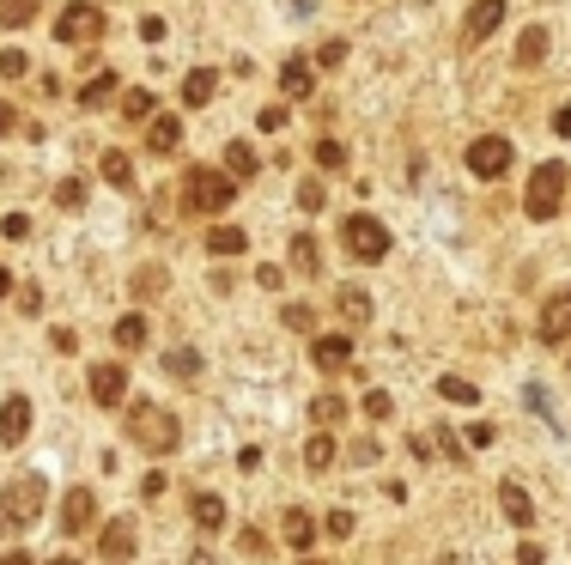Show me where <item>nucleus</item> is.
I'll list each match as a JSON object with an SVG mask.
<instances>
[{
	"label": "nucleus",
	"mask_w": 571,
	"mask_h": 565,
	"mask_svg": "<svg viewBox=\"0 0 571 565\" xmlns=\"http://www.w3.org/2000/svg\"><path fill=\"white\" fill-rule=\"evenodd\" d=\"M55 37L61 43H92V37H104V13L92 7V0H73V7H61V19H55Z\"/></svg>",
	"instance_id": "obj_6"
},
{
	"label": "nucleus",
	"mask_w": 571,
	"mask_h": 565,
	"mask_svg": "<svg viewBox=\"0 0 571 565\" xmlns=\"http://www.w3.org/2000/svg\"><path fill=\"white\" fill-rule=\"evenodd\" d=\"M280 322H286L292 335H310V329H316V310H310V304H286V316H280Z\"/></svg>",
	"instance_id": "obj_35"
},
{
	"label": "nucleus",
	"mask_w": 571,
	"mask_h": 565,
	"mask_svg": "<svg viewBox=\"0 0 571 565\" xmlns=\"http://www.w3.org/2000/svg\"><path fill=\"white\" fill-rule=\"evenodd\" d=\"M43 13V0H0V31H19Z\"/></svg>",
	"instance_id": "obj_22"
},
{
	"label": "nucleus",
	"mask_w": 571,
	"mask_h": 565,
	"mask_svg": "<svg viewBox=\"0 0 571 565\" xmlns=\"http://www.w3.org/2000/svg\"><path fill=\"white\" fill-rule=\"evenodd\" d=\"M316 165H322V171H341V165H347V146H341V140H316Z\"/></svg>",
	"instance_id": "obj_36"
},
{
	"label": "nucleus",
	"mask_w": 571,
	"mask_h": 565,
	"mask_svg": "<svg viewBox=\"0 0 571 565\" xmlns=\"http://www.w3.org/2000/svg\"><path fill=\"white\" fill-rule=\"evenodd\" d=\"M468 171H474V177H486V183H493V177H505V171H511V140H499V134H480V140L468 146Z\"/></svg>",
	"instance_id": "obj_7"
},
{
	"label": "nucleus",
	"mask_w": 571,
	"mask_h": 565,
	"mask_svg": "<svg viewBox=\"0 0 571 565\" xmlns=\"http://www.w3.org/2000/svg\"><path fill=\"white\" fill-rule=\"evenodd\" d=\"M298 565H322V559H298Z\"/></svg>",
	"instance_id": "obj_53"
},
{
	"label": "nucleus",
	"mask_w": 571,
	"mask_h": 565,
	"mask_svg": "<svg viewBox=\"0 0 571 565\" xmlns=\"http://www.w3.org/2000/svg\"><path fill=\"white\" fill-rule=\"evenodd\" d=\"M316 61H322V67H341V61H347V43H341V37H329V43L316 49Z\"/></svg>",
	"instance_id": "obj_39"
},
{
	"label": "nucleus",
	"mask_w": 571,
	"mask_h": 565,
	"mask_svg": "<svg viewBox=\"0 0 571 565\" xmlns=\"http://www.w3.org/2000/svg\"><path fill=\"white\" fill-rule=\"evenodd\" d=\"M0 231H7L13 244H25V237H31V219H25V213H7V219H0Z\"/></svg>",
	"instance_id": "obj_40"
},
{
	"label": "nucleus",
	"mask_w": 571,
	"mask_h": 565,
	"mask_svg": "<svg viewBox=\"0 0 571 565\" xmlns=\"http://www.w3.org/2000/svg\"><path fill=\"white\" fill-rule=\"evenodd\" d=\"M92 517H98L92 487H73V493L61 499V529H67V535H86V529H92Z\"/></svg>",
	"instance_id": "obj_11"
},
{
	"label": "nucleus",
	"mask_w": 571,
	"mask_h": 565,
	"mask_svg": "<svg viewBox=\"0 0 571 565\" xmlns=\"http://www.w3.org/2000/svg\"><path fill=\"white\" fill-rule=\"evenodd\" d=\"M55 201H61V207H79V201H86V183H79V177H67V183L55 189Z\"/></svg>",
	"instance_id": "obj_41"
},
{
	"label": "nucleus",
	"mask_w": 571,
	"mask_h": 565,
	"mask_svg": "<svg viewBox=\"0 0 571 565\" xmlns=\"http://www.w3.org/2000/svg\"><path fill=\"white\" fill-rule=\"evenodd\" d=\"M565 165H535V177H529V195H523V213L529 219H553L559 207H565Z\"/></svg>",
	"instance_id": "obj_4"
},
{
	"label": "nucleus",
	"mask_w": 571,
	"mask_h": 565,
	"mask_svg": "<svg viewBox=\"0 0 571 565\" xmlns=\"http://www.w3.org/2000/svg\"><path fill=\"white\" fill-rule=\"evenodd\" d=\"M128 438L146 450V456H171L183 444V426L165 414V408H152V401H140V408L128 414Z\"/></svg>",
	"instance_id": "obj_2"
},
{
	"label": "nucleus",
	"mask_w": 571,
	"mask_h": 565,
	"mask_svg": "<svg viewBox=\"0 0 571 565\" xmlns=\"http://www.w3.org/2000/svg\"><path fill=\"white\" fill-rule=\"evenodd\" d=\"M292 268H298V274H316V268H322V250H316V237H310V231L292 237Z\"/></svg>",
	"instance_id": "obj_24"
},
{
	"label": "nucleus",
	"mask_w": 571,
	"mask_h": 565,
	"mask_svg": "<svg viewBox=\"0 0 571 565\" xmlns=\"http://www.w3.org/2000/svg\"><path fill=\"white\" fill-rule=\"evenodd\" d=\"M146 335H152V329H146V316H140V310L116 322V347H122V353H140V347H146Z\"/></svg>",
	"instance_id": "obj_23"
},
{
	"label": "nucleus",
	"mask_w": 571,
	"mask_h": 565,
	"mask_svg": "<svg viewBox=\"0 0 571 565\" xmlns=\"http://www.w3.org/2000/svg\"><path fill=\"white\" fill-rule=\"evenodd\" d=\"M438 565H462V559H456V553H450V559H438Z\"/></svg>",
	"instance_id": "obj_52"
},
{
	"label": "nucleus",
	"mask_w": 571,
	"mask_h": 565,
	"mask_svg": "<svg viewBox=\"0 0 571 565\" xmlns=\"http://www.w3.org/2000/svg\"><path fill=\"white\" fill-rule=\"evenodd\" d=\"M104 183L134 189V158H128V152H104Z\"/></svg>",
	"instance_id": "obj_27"
},
{
	"label": "nucleus",
	"mask_w": 571,
	"mask_h": 565,
	"mask_svg": "<svg viewBox=\"0 0 571 565\" xmlns=\"http://www.w3.org/2000/svg\"><path fill=\"white\" fill-rule=\"evenodd\" d=\"M280 86H286V98H310V92H316V79H310V61H304V55H292V61L280 67Z\"/></svg>",
	"instance_id": "obj_18"
},
{
	"label": "nucleus",
	"mask_w": 571,
	"mask_h": 565,
	"mask_svg": "<svg viewBox=\"0 0 571 565\" xmlns=\"http://www.w3.org/2000/svg\"><path fill=\"white\" fill-rule=\"evenodd\" d=\"M225 171H231L237 183H243V177H256V171H262L256 146H250V140H231V146H225Z\"/></svg>",
	"instance_id": "obj_17"
},
{
	"label": "nucleus",
	"mask_w": 571,
	"mask_h": 565,
	"mask_svg": "<svg viewBox=\"0 0 571 565\" xmlns=\"http://www.w3.org/2000/svg\"><path fill=\"white\" fill-rule=\"evenodd\" d=\"M49 565H79V559H73V553H61V559H49Z\"/></svg>",
	"instance_id": "obj_51"
},
{
	"label": "nucleus",
	"mask_w": 571,
	"mask_h": 565,
	"mask_svg": "<svg viewBox=\"0 0 571 565\" xmlns=\"http://www.w3.org/2000/svg\"><path fill=\"white\" fill-rule=\"evenodd\" d=\"M122 395H128V371L122 365H92V401L98 408H122Z\"/></svg>",
	"instance_id": "obj_10"
},
{
	"label": "nucleus",
	"mask_w": 571,
	"mask_h": 565,
	"mask_svg": "<svg viewBox=\"0 0 571 565\" xmlns=\"http://www.w3.org/2000/svg\"><path fill=\"white\" fill-rule=\"evenodd\" d=\"M231 195H237V177H225V171H189V183H183L189 213H225Z\"/></svg>",
	"instance_id": "obj_3"
},
{
	"label": "nucleus",
	"mask_w": 571,
	"mask_h": 565,
	"mask_svg": "<svg viewBox=\"0 0 571 565\" xmlns=\"http://www.w3.org/2000/svg\"><path fill=\"white\" fill-rule=\"evenodd\" d=\"M122 116H128V122H152V116H158L152 92H146V86H140V92H122Z\"/></svg>",
	"instance_id": "obj_29"
},
{
	"label": "nucleus",
	"mask_w": 571,
	"mask_h": 565,
	"mask_svg": "<svg viewBox=\"0 0 571 565\" xmlns=\"http://www.w3.org/2000/svg\"><path fill=\"white\" fill-rule=\"evenodd\" d=\"M134 292H165V274H158V268H140V274H134Z\"/></svg>",
	"instance_id": "obj_43"
},
{
	"label": "nucleus",
	"mask_w": 571,
	"mask_h": 565,
	"mask_svg": "<svg viewBox=\"0 0 571 565\" xmlns=\"http://www.w3.org/2000/svg\"><path fill=\"white\" fill-rule=\"evenodd\" d=\"M213 92H219V73H213V67H195V73L183 79V104H189V110L213 104Z\"/></svg>",
	"instance_id": "obj_16"
},
{
	"label": "nucleus",
	"mask_w": 571,
	"mask_h": 565,
	"mask_svg": "<svg viewBox=\"0 0 571 565\" xmlns=\"http://www.w3.org/2000/svg\"><path fill=\"white\" fill-rule=\"evenodd\" d=\"M322 529H329L335 541H341V535H353V511H329V523H322Z\"/></svg>",
	"instance_id": "obj_44"
},
{
	"label": "nucleus",
	"mask_w": 571,
	"mask_h": 565,
	"mask_svg": "<svg viewBox=\"0 0 571 565\" xmlns=\"http://www.w3.org/2000/svg\"><path fill=\"white\" fill-rule=\"evenodd\" d=\"M286 541H292L298 553L316 541V523H310V511H286Z\"/></svg>",
	"instance_id": "obj_31"
},
{
	"label": "nucleus",
	"mask_w": 571,
	"mask_h": 565,
	"mask_svg": "<svg viewBox=\"0 0 571 565\" xmlns=\"http://www.w3.org/2000/svg\"><path fill=\"white\" fill-rule=\"evenodd\" d=\"M165 371L189 383V377H201V353H195V347H171V353H165Z\"/></svg>",
	"instance_id": "obj_26"
},
{
	"label": "nucleus",
	"mask_w": 571,
	"mask_h": 565,
	"mask_svg": "<svg viewBox=\"0 0 571 565\" xmlns=\"http://www.w3.org/2000/svg\"><path fill=\"white\" fill-rule=\"evenodd\" d=\"M438 395H444V401H462V408H468V401H480V389H474L468 377H438Z\"/></svg>",
	"instance_id": "obj_34"
},
{
	"label": "nucleus",
	"mask_w": 571,
	"mask_h": 565,
	"mask_svg": "<svg viewBox=\"0 0 571 565\" xmlns=\"http://www.w3.org/2000/svg\"><path fill=\"white\" fill-rule=\"evenodd\" d=\"M322 201H329V189H322V183H298V207H304V213H316Z\"/></svg>",
	"instance_id": "obj_37"
},
{
	"label": "nucleus",
	"mask_w": 571,
	"mask_h": 565,
	"mask_svg": "<svg viewBox=\"0 0 571 565\" xmlns=\"http://www.w3.org/2000/svg\"><path fill=\"white\" fill-rule=\"evenodd\" d=\"M13 128H19V110H13V104H7V98H0V140H7V134H13Z\"/></svg>",
	"instance_id": "obj_47"
},
{
	"label": "nucleus",
	"mask_w": 571,
	"mask_h": 565,
	"mask_svg": "<svg viewBox=\"0 0 571 565\" xmlns=\"http://www.w3.org/2000/svg\"><path fill=\"white\" fill-rule=\"evenodd\" d=\"M0 565H37V559H31V553H19V547H13V553H0Z\"/></svg>",
	"instance_id": "obj_49"
},
{
	"label": "nucleus",
	"mask_w": 571,
	"mask_h": 565,
	"mask_svg": "<svg viewBox=\"0 0 571 565\" xmlns=\"http://www.w3.org/2000/svg\"><path fill=\"white\" fill-rule=\"evenodd\" d=\"M505 25V0H474V7H468V43H486V37H493Z\"/></svg>",
	"instance_id": "obj_12"
},
{
	"label": "nucleus",
	"mask_w": 571,
	"mask_h": 565,
	"mask_svg": "<svg viewBox=\"0 0 571 565\" xmlns=\"http://www.w3.org/2000/svg\"><path fill=\"white\" fill-rule=\"evenodd\" d=\"M304 462H310V474H322V468L335 462V438H329V432H316V438L304 444Z\"/></svg>",
	"instance_id": "obj_28"
},
{
	"label": "nucleus",
	"mask_w": 571,
	"mask_h": 565,
	"mask_svg": "<svg viewBox=\"0 0 571 565\" xmlns=\"http://www.w3.org/2000/svg\"><path fill=\"white\" fill-rule=\"evenodd\" d=\"M347 359H353V341H347V335H316V341H310V365H316V371H335V365H347Z\"/></svg>",
	"instance_id": "obj_14"
},
{
	"label": "nucleus",
	"mask_w": 571,
	"mask_h": 565,
	"mask_svg": "<svg viewBox=\"0 0 571 565\" xmlns=\"http://www.w3.org/2000/svg\"><path fill=\"white\" fill-rule=\"evenodd\" d=\"M365 414H371V420H389V414H395V401H389L383 389H371V395H365Z\"/></svg>",
	"instance_id": "obj_38"
},
{
	"label": "nucleus",
	"mask_w": 571,
	"mask_h": 565,
	"mask_svg": "<svg viewBox=\"0 0 571 565\" xmlns=\"http://www.w3.org/2000/svg\"><path fill=\"white\" fill-rule=\"evenodd\" d=\"M517 61H523V67H535V61H547V31H541V25H529V31L517 37Z\"/></svg>",
	"instance_id": "obj_25"
},
{
	"label": "nucleus",
	"mask_w": 571,
	"mask_h": 565,
	"mask_svg": "<svg viewBox=\"0 0 571 565\" xmlns=\"http://www.w3.org/2000/svg\"><path fill=\"white\" fill-rule=\"evenodd\" d=\"M25 432H31V401L25 395H7V408H0V444H25Z\"/></svg>",
	"instance_id": "obj_13"
},
{
	"label": "nucleus",
	"mask_w": 571,
	"mask_h": 565,
	"mask_svg": "<svg viewBox=\"0 0 571 565\" xmlns=\"http://www.w3.org/2000/svg\"><path fill=\"white\" fill-rule=\"evenodd\" d=\"M7 292H13V274H7V268H0V298H7Z\"/></svg>",
	"instance_id": "obj_50"
},
{
	"label": "nucleus",
	"mask_w": 571,
	"mask_h": 565,
	"mask_svg": "<svg viewBox=\"0 0 571 565\" xmlns=\"http://www.w3.org/2000/svg\"><path fill=\"white\" fill-rule=\"evenodd\" d=\"M98 553H104V565H128L134 559V523L128 517H110L104 535H98Z\"/></svg>",
	"instance_id": "obj_9"
},
{
	"label": "nucleus",
	"mask_w": 571,
	"mask_h": 565,
	"mask_svg": "<svg viewBox=\"0 0 571 565\" xmlns=\"http://www.w3.org/2000/svg\"><path fill=\"white\" fill-rule=\"evenodd\" d=\"M553 134H565V140H571V104H565V110L553 116Z\"/></svg>",
	"instance_id": "obj_48"
},
{
	"label": "nucleus",
	"mask_w": 571,
	"mask_h": 565,
	"mask_svg": "<svg viewBox=\"0 0 571 565\" xmlns=\"http://www.w3.org/2000/svg\"><path fill=\"white\" fill-rule=\"evenodd\" d=\"M310 420H322V426L347 420V401H341V395H316V401H310Z\"/></svg>",
	"instance_id": "obj_33"
},
{
	"label": "nucleus",
	"mask_w": 571,
	"mask_h": 565,
	"mask_svg": "<svg viewBox=\"0 0 571 565\" xmlns=\"http://www.w3.org/2000/svg\"><path fill=\"white\" fill-rule=\"evenodd\" d=\"M341 316H347V322H371V298H365L359 286H341Z\"/></svg>",
	"instance_id": "obj_32"
},
{
	"label": "nucleus",
	"mask_w": 571,
	"mask_h": 565,
	"mask_svg": "<svg viewBox=\"0 0 571 565\" xmlns=\"http://www.w3.org/2000/svg\"><path fill=\"white\" fill-rule=\"evenodd\" d=\"M37 517H43V474H19V480H7V487H0V541L25 535Z\"/></svg>",
	"instance_id": "obj_1"
},
{
	"label": "nucleus",
	"mask_w": 571,
	"mask_h": 565,
	"mask_svg": "<svg viewBox=\"0 0 571 565\" xmlns=\"http://www.w3.org/2000/svg\"><path fill=\"white\" fill-rule=\"evenodd\" d=\"M535 335L547 341V347H559V341H571V286H559L547 304H541V322H535Z\"/></svg>",
	"instance_id": "obj_8"
},
{
	"label": "nucleus",
	"mask_w": 571,
	"mask_h": 565,
	"mask_svg": "<svg viewBox=\"0 0 571 565\" xmlns=\"http://www.w3.org/2000/svg\"><path fill=\"white\" fill-rule=\"evenodd\" d=\"M177 140H183V122L177 116H152L146 122V146L152 152H177Z\"/></svg>",
	"instance_id": "obj_19"
},
{
	"label": "nucleus",
	"mask_w": 571,
	"mask_h": 565,
	"mask_svg": "<svg viewBox=\"0 0 571 565\" xmlns=\"http://www.w3.org/2000/svg\"><path fill=\"white\" fill-rule=\"evenodd\" d=\"M165 31H171L165 19H140V37H146V43H165Z\"/></svg>",
	"instance_id": "obj_46"
},
{
	"label": "nucleus",
	"mask_w": 571,
	"mask_h": 565,
	"mask_svg": "<svg viewBox=\"0 0 571 565\" xmlns=\"http://www.w3.org/2000/svg\"><path fill=\"white\" fill-rule=\"evenodd\" d=\"M432 444H438V450H444V456H450V462H462V444H456V438H450V432H444V426H438V432H432Z\"/></svg>",
	"instance_id": "obj_45"
},
{
	"label": "nucleus",
	"mask_w": 571,
	"mask_h": 565,
	"mask_svg": "<svg viewBox=\"0 0 571 565\" xmlns=\"http://www.w3.org/2000/svg\"><path fill=\"white\" fill-rule=\"evenodd\" d=\"M341 244H347L353 262H383V256H389V231H383L371 213H353V219L341 225Z\"/></svg>",
	"instance_id": "obj_5"
},
{
	"label": "nucleus",
	"mask_w": 571,
	"mask_h": 565,
	"mask_svg": "<svg viewBox=\"0 0 571 565\" xmlns=\"http://www.w3.org/2000/svg\"><path fill=\"white\" fill-rule=\"evenodd\" d=\"M195 523L213 535V529L225 523V499H219V493H201V499H195Z\"/></svg>",
	"instance_id": "obj_30"
},
{
	"label": "nucleus",
	"mask_w": 571,
	"mask_h": 565,
	"mask_svg": "<svg viewBox=\"0 0 571 565\" xmlns=\"http://www.w3.org/2000/svg\"><path fill=\"white\" fill-rule=\"evenodd\" d=\"M31 61H25V49H7V55H0V73H7V79H19Z\"/></svg>",
	"instance_id": "obj_42"
},
{
	"label": "nucleus",
	"mask_w": 571,
	"mask_h": 565,
	"mask_svg": "<svg viewBox=\"0 0 571 565\" xmlns=\"http://www.w3.org/2000/svg\"><path fill=\"white\" fill-rule=\"evenodd\" d=\"M110 98H116V73H110V67H98V73L86 79V86H79V104L98 110V104H110Z\"/></svg>",
	"instance_id": "obj_20"
},
{
	"label": "nucleus",
	"mask_w": 571,
	"mask_h": 565,
	"mask_svg": "<svg viewBox=\"0 0 571 565\" xmlns=\"http://www.w3.org/2000/svg\"><path fill=\"white\" fill-rule=\"evenodd\" d=\"M243 244H250L243 225H213V231H207V250H213V256H243Z\"/></svg>",
	"instance_id": "obj_21"
},
{
	"label": "nucleus",
	"mask_w": 571,
	"mask_h": 565,
	"mask_svg": "<svg viewBox=\"0 0 571 565\" xmlns=\"http://www.w3.org/2000/svg\"><path fill=\"white\" fill-rule=\"evenodd\" d=\"M499 511H505V523H517V529L535 523V505H529V493H523V480H505V487H499Z\"/></svg>",
	"instance_id": "obj_15"
},
{
	"label": "nucleus",
	"mask_w": 571,
	"mask_h": 565,
	"mask_svg": "<svg viewBox=\"0 0 571 565\" xmlns=\"http://www.w3.org/2000/svg\"><path fill=\"white\" fill-rule=\"evenodd\" d=\"M189 565H207V559H189Z\"/></svg>",
	"instance_id": "obj_54"
}]
</instances>
